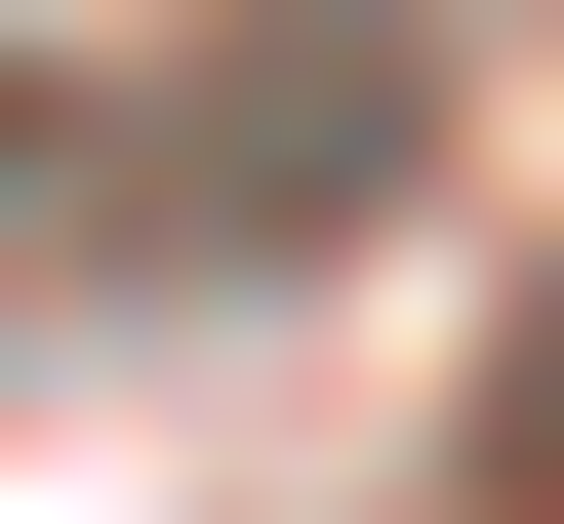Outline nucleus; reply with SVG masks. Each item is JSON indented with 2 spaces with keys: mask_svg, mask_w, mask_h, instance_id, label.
<instances>
[]
</instances>
